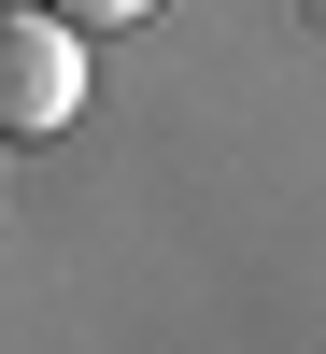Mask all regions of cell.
<instances>
[{
	"label": "cell",
	"mask_w": 326,
	"mask_h": 354,
	"mask_svg": "<svg viewBox=\"0 0 326 354\" xmlns=\"http://www.w3.org/2000/svg\"><path fill=\"white\" fill-rule=\"evenodd\" d=\"M43 15H71V28H128V15H156V0H43Z\"/></svg>",
	"instance_id": "2"
},
{
	"label": "cell",
	"mask_w": 326,
	"mask_h": 354,
	"mask_svg": "<svg viewBox=\"0 0 326 354\" xmlns=\"http://www.w3.org/2000/svg\"><path fill=\"white\" fill-rule=\"evenodd\" d=\"M85 28L43 15V0H0V142H57L85 113Z\"/></svg>",
	"instance_id": "1"
}]
</instances>
